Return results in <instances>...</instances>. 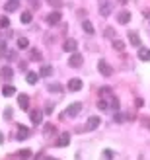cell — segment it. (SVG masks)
<instances>
[{
	"instance_id": "obj_41",
	"label": "cell",
	"mask_w": 150,
	"mask_h": 160,
	"mask_svg": "<svg viewBox=\"0 0 150 160\" xmlns=\"http://www.w3.org/2000/svg\"><path fill=\"white\" fill-rule=\"evenodd\" d=\"M35 160H43V154H37V156H35Z\"/></svg>"
},
{
	"instance_id": "obj_34",
	"label": "cell",
	"mask_w": 150,
	"mask_h": 160,
	"mask_svg": "<svg viewBox=\"0 0 150 160\" xmlns=\"http://www.w3.org/2000/svg\"><path fill=\"white\" fill-rule=\"evenodd\" d=\"M113 156H115V154H113V150H107V148L104 150V158H107V160H111Z\"/></svg>"
},
{
	"instance_id": "obj_14",
	"label": "cell",
	"mask_w": 150,
	"mask_h": 160,
	"mask_svg": "<svg viewBox=\"0 0 150 160\" xmlns=\"http://www.w3.org/2000/svg\"><path fill=\"white\" fill-rule=\"evenodd\" d=\"M138 59L148 62L150 61V49H146V47H138Z\"/></svg>"
},
{
	"instance_id": "obj_3",
	"label": "cell",
	"mask_w": 150,
	"mask_h": 160,
	"mask_svg": "<svg viewBox=\"0 0 150 160\" xmlns=\"http://www.w3.org/2000/svg\"><path fill=\"white\" fill-rule=\"evenodd\" d=\"M80 111H82V103H80V102H76V103H70V106H68L66 115H68V117H76L78 113H80Z\"/></svg>"
},
{
	"instance_id": "obj_8",
	"label": "cell",
	"mask_w": 150,
	"mask_h": 160,
	"mask_svg": "<svg viewBox=\"0 0 150 160\" xmlns=\"http://www.w3.org/2000/svg\"><path fill=\"white\" fill-rule=\"evenodd\" d=\"M29 115H31V123H33V125H39L43 121V111L41 109H31Z\"/></svg>"
},
{
	"instance_id": "obj_35",
	"label": "cell",
	"mask_w": 150,
	"mask_h": 160,
	"mask_svg": "<svg viewBox=\"0 0 150 160\" xmlns=\"http://www.w3.org/2000/svg\"><path fill=\"white\" fill-rule=\"evenodd\" d=\"M51 6H55V8H59V6H62V0H47Z\"/></svg>"
},
{
	"instance_id": "obj_19",
	"label": "cell",
	"mask_w": 150,
	"mask_h": 160,
	"mask_svg": "<svg viewBox=\"0 0 150 160\" xmlns=\"http://www.w3.org/2000/svg\"><path fill=\"white\" fill-rule=\"evenodd\" d=\"M82 29L86 31V33H90V35H94V31H96V29H94V23L90 20H84L82 22Z\"/></svg>"
},
{
	"instance_id": "obj_5",
	"label": "cell",
	"mask_w": 150,
	"mask_h": 160,
	"mask_svg": "<svg viewBox=\"0 0 150 160\" xmlns=\"http://www.w3.org/2000/svg\"><path fill=\"white\" fill-rule=\"evenodd\" d=\"M82 62H84V59H82V55H80V53H72V57L68 59V65L72 67V68L82 67Z\"/></svg>"
},
{
	"instance_id": "obj_25",
	"label": "cell",
	"mask_w": 150,
	"mask_h": 160,
	"mask_svg": "<svg viewBox=\"0 0 150 160\" xmlns=\"http://www.w3.org/2000/svg\"><path fill=\"white\" fill-rule=\"evenodd\" d=\"M113 49L115 51H125V43L121 39H113Z\"/></svg>"
},
{
	"instance_id": "obj_12",
	"label": "cell",
	"mask_w": 150,
	"mask_h": 160,
	"mask_svg": "<svg viewBox=\"0 0 150 160\" xmlns=\"http://www.w3.org/2000/svg\"><path fill=\"white\" fill-rule=\"evenodd\" d=\"M129 41H131L133 47H137V49L140 47V37H138L137 31H129Z\"/></svg>"
},
{
	"instance_id": "obj_30",
	"label": "cell",
	"mask_w": 150,
	"mask_h": 160,
	"mask_svg": "<svg viewBox=\"0 0 150 160\" xmlns=\"http://www.w3.org/2000/svg\"><path fill=\"white\" fill-rule=\"evenodd\" d=\"M104 35H105L107 39H115V29H113V28H105Z\"/></svg>"
},
{
	"instance_id": "obj_22",
	"label": "cell",
	"mask_w": 150,
	"mask_h": 160,
	"mask_svg": "<svg viewBox=\"0 0 150 160\" xmlns=\"http://www.w3.org/2000/svg\"><path fill=\"white\" fill-rule=\"evenodd\" d=\"M26 80H27V84H37L39 74H35V72H27V74H26Z\"/></svg>"
},
{
	"instance_id": "obj_44",
	"label": "cell",
	"mask_w": 150,
	"mask_h": 160,
	"mask_svg": "<svg viewBox=\"0 0 150 160\" xmlns=\"http://www.w3.org/2000/svg\"><path fill=\"white\" fill-rule=\"evenodd\" d=\"M146 16H148V18H150V12H146Z\"/></svg>"
},
{
	"instance_id": "obj_43",
	"label": "cell",
	"mask_w": 150,
	"mask_h": 160,
	"mask_svg": "<svg viewBox=\"0 0 150 160\" xmlns=\"http://www.w3.org/2000/svg\"><path fill=\"white\" fill-rule=\"evenodd\" d=\"M119 2H123V4H125V2H127V0H119Z\"/></svg>"
},
{
	"instance_id": "obj_37",
	"label": "cell",
	"mask_w": 150,
	"mask_h": 160,
	"mask_svg": "<svg viewBox=\"0 0 150 160\" xmlns=\"http://www.w3.org/2000/svg\"><path fill=\"white\" fill-rule=\"evenodd\" d=\"M143 125H144L146 129L150 131V117H143Z\"/></svg>"
},
{
	"instance_id": "obj_1",
	"label": "cell",
	"mask_w": 150,
	"mask_h": 160,
	"mask_svg": "<svg viewBox=\"0 0 150 160\" xmlns=\"http://www.w3.org/2000/svg\"><path fill=\"white\" fill-rule=\"evenodd\" d=\"M98 70H99V74H101V76H111V74H113V68L109 67L104 59L98 61Z\"/></svg>"
},
{
	"instance_id": "obj_24",
	"label": "cell",
	"mask_w": 150,
	"mask_h": 160,
	"mask_svg": "<svg viewBox=\"0 0 150 160\" xmlns=\"http://www.w3.org/2000/svg\"><path fill=\"white\" fill-rule=\"evenodd\" d=\"M2 94L6 96V98H10V96L16 94V88H14V86H4V88H2Z\"/></svg>"
},
{
	"instance_id": "obj_39",
	"label": "cell",
	"mask_w": 150,
	"mask_h": 160,
	"mask_svg": "<svg viewBox=\"0 0 150 160\" xmlns=\"http://www.w3.org/2000/svg\"><path fill=\"white\" fill-rule=\"evenodd\" d=\"M123 119H125V117H123L121 113H117V115H115V121H117V123H121V121H123Z\"/></svg>"
},
{
	"instance_id": "obj_13",
	"label": "cell",
	"mask_w": 150,
	"mask_h": 160,
	"mask_svg": "<svg viewBox=\"0 0 150 160\" xmlns=\"http://www.w3.org/2000/svg\"><path fill=\"white\" fill-rule=\"evenodd\" d=\"M117 22H119V23H129L131 22V12H127V10L119 12V14H117Z\"/></svg>"
},
{
	"instance_id": "obj_18",
	"label": "cell",
	"mask_w": 150,
	"mask_h": 160,
	"mask_svg": "<svg viewBox=\"0 0 150 160\" xmlns=\"http://www.w3.org/2000/svg\"><path fill=\"white\" fill-rule=\"evenodd\" d=\"M47 90L53 92V94H62V84H59V82H51V84H47Z\"/></svg>"
},
{
	"instance_id": "obj_10",
	"label": "cell",
	"mask_w": 150,
	"mask_h": 160,
	"mask_svg": "<svg viewBox=\"0 0 150 160\" xmlns=\"http://www.w3.org/2000/svg\"><path fill=\"white\" fill-rule=\"evenodd\" d=\"M68 90H70V92H78V90H82V80H80V78H72V80H68Z\"/></svg>"
},
{
	"instance_id": "obj_16",
	"label": "cell",
	"mask_w": 150,
	"mask_h": 160,
	"mask_svg": "<svg viewBox=\"0 0 150 160\" xmlns=\"http://www.w3.org/2000/svg\"><path fill=\"white\" fill-rule=\"evenodd\" d=\"M18 8H20V2H18V0H8L6 6H4V10H6V12H16Z\"/></svg>"
},
{
	"instance_id": "obj_45",
	"label": "cell",
	"mask_w": 150,
	"mask_h": 160,
	"mask_svg": "<svg viewBox=\"0 0 150 160\" xmlns=\"http://www.w3.org/2000/svg\"><path fill=\"white\" fill-rule=\"evenodd\" d=\"M140 160H144V158H143V156H140Z\"/></svg>"
},
{
	"instance_id": "obj_42",
	"label": "cell",
	"mask_w": 150,
	"mask_h": 160,
	"mask_svg": "<svg viewBox=\"0 0 150 160\" xmlns=\"http://www.w3.org/2000/svg\"><path fill=\"white\" fill-rule=\"evenodd\" d=\"M45 160H55V158H51V156H49V158H45Z\"/></svg>"
},
{
	"instance_id": "obj_26",
	"label": "cell",
	"mask_w": 150,
	"mask_h": 160,
	"mask_svg": "<svg viewBox=\"0 0 150 160\" xmlns=\"http://www.w3.org/2000/svg\"><path fill=\"white\" fill-rule=\"evenodd\" d=\"M20 20H22V23H29L31 20H33V14H31V12H23Z\"/></svg>"
},
{
	"instance_id": "obj_28",
	"label": "cell",
	"mask_w": 150,
	"mask_h": 160,
	"mask_svg": "<svg viewBox=\"0 0 150 160\" xmlns=\"http://www.w3.org/2000/svg\"><path fill=\"white\" fill-rule=\"evenodd\" d=\"M18 47H20V49H27V47H29V41H27L26 37H20V39H18Z\"/></svg>"
},
{
	"instance_id": "obj_23",
	"label": "cell",
	"mask_w": 150,
	"mask_h": 160,
	"mask_svg": "<svg viewBox=\"0 0 150 160\" xmlns=\"http://www.w3.org/2000/svg\"><path fill=\"white\" fill-rule=\"evenodd\" d=\"M18 158H20V160H29V158H31V150H27V148L20 150V152H18Z\"/></svg>"
},
{
	"instance_id": "obj_17",
	"label": "cell",
	"mask_w": 150,
	"mask_h": 160,
	"mask_svg": "<svg viewBox=\"0 0 150 160\" xmlns=\"http://www.w3.org/2000/svg\"><path fill=\"white\" fill-rule=\"evenodd\" d=\"M0 76H2L4 80H12V76H14V68H10V67H2V70H0Z\"/></svg>"
},
{
	"instance_id": "obj_36",
	"label": "cell",
	"mask_w": 150,
	"mask_h": 160,
	"mask_svg": "<svg viewBox=\"0 0 150 160\" xmlns=\"http://www.w3.org/2000/svg\"><path fill=\"white\" fill-rule=\"evenodd\" d=\"M4 119H12V108H6L4 109Z\"/></svg>"
},
{
	"instance_id": "obj_2",
	"label": "cell",
	"mask_w": 150,
	"mask_h": 160,
	"mask_svg": "<svg viewBox=\"0 0 150 160\" xmlns=\"http://www.w3.org/2000/svg\"><path fill=\"white\" fill-rule=\"evenodd\" d=\"M60 18H62V16H60V12H59V10H55V12H51V14H47L45 22L49 23V26H57V23L60 22Z\"/></svg>"
},
{
	"instance_id": "obj_15",
	"label": "cell",
	"mask_w": 150,
	"mask_h": 160,
	"mask_svg": "<svg viewBox=\"0 0 150 160\" xmlns=\"http://www.w3.org/2000/svg\"><path fill=\"white\" fill-rule=\"evenodd\" d=\"M70 145V135L68 133H62L60 137H59V141H57V147H68Z\"/></svg>"
},
{
	"instance_id": "obj_21",
	"label": "cell",
	"mask_w": 150,
	"mask_h": 160,
	"mask_svg": "<svg viewBox=\"0 0 150 160\" xmlns=\"http://www.w3.org/2000/svg\"><path fill=\"white\" fill-rule=\"evenodd\" d=\"M107 103H109V108H111V109H115V111L119 109V100H117L113 94H111V96L107 98Z\"/></svg>"
},
{
	"instance_id": "obj_20",
	"label": "cell",
	"mask_w": 150,
	"mask_h": 160,
	"mask_svg": "<svg viewBox=\"0 0 150 160\" xmlns=\"http://www.w3.org/2000/svg\"><path fill=\"white\" fill-rule=\"evenodd\" d=\"M51 74H53V67L51 65H43L41 70H39V76H45L47 78V76H51Z\"/></svg>"
},
{
	"instance_id": "obj_29",
	"label": "cell",
	"mask_w": 150,
	"mask_h": 160,
	"mask_svg": "<svg viewBox=\"0 0 150 160\" xmlns=\"http://www.w3.org/2000/svg\"><path fill=\"white\" fill-rule=\"evenodd\" d=\"M0 28L6 29V28H10V20L6 18V16H0Z\"/></svg>"
},
{
	"instance_id": "obj_6",
	"label": "cell",
	"mask_w": 150,
	"mask_h": 160,
	"mask_svg": "<svg viewBox=\"0 0 150 160\" xmlns=\"http://www.w3.org/2000/svg\"><path fill=\"white\" fill-rule=\"evenodd\" d=\"M98 127H99V117H98V115H94V117H90L88 121H86L84 131H94V129H98Z\"/></svg>"
},
{
	"instance_id": "obj_40",
	"label": "cell",
	"mask_w": 150,
	"mask_h": 160,
	"mask_svg": "<svg viewBox=\"0 0 150 160\" xmlns=\"http://www.w3.org/2000/svg\"><path fill=\"white\" fill-rule=\"evenodd\" d=\"M2 142H4V135L0 133V145H2Z\"/></svg>"
},
{
	"instance_id": "obj_38",
	"label": "cell",
	"mask_w": 150,
	"mask_h": 160,
	"mask_svg": "<svg viewBox=\"0 0 150 160\" xmlns=\"http://www.w3.org/2000/svg\"><path fill=\"white\" fill-rule=\"evenodd\" d=\"M143 103H144V102L140 100V98H137V100H135V106H137V108H143Z\"/></svg>"
},
{
	"instance_id": "obj_9",
	"label": "cell",
	"mask_w": 150,
	"mask_h": 160,
	"mask_svg": "<svg viewBox=\"0 0 150 160\" xmlns=\"http://www.w3.org/2000/svg\"><path fill=\"white\" fill-rule=\"evenodd\" d=\"M18 106H20L23 111L29 109V96H27V94H20V96H18Z\"/></svg>"
},
{
	"instance_id": "obj_7",
	"label": "cell",
	"mask_w": 150,
	"mask_h": 160,
	"mask_svg": "<svg viewBox=\"0 0 150 160\" xmlns=\"http://www.w3.org/2000/svg\"><path fill=\"white\" fill-rule=\"evenodd\" d=\"M62 49H65L66 53H76V49H78V43H76V39H66L65 41V45H62Z\"/></svg>"
},
{
	"instance_id": "obj_11",
	"label": "cell",
	"mask_w": 150,
	"mask_h": 160,
	"mask_svg": "<svg viewBox=\"0 0 150 160\" xmlns=\"http://www.w3.org/2000/svg\"><path fill=\"white\" fill-rule=\"evenodd\" d=\"M27 137H29V129L23 127V125H18V135H16V139H18V141H26Z\"/></svg>"
},
{
	"instance_id": "obj_33",
	"label": "cell",
	"mask_w": 150,
	"mask_h": 160,
	"mask_svg": "<svg viewBox=\"0 0 150 160\" xmlns=\"http://www.w3.org/2000/svg\"><path fill=\"white\" fill-rule=\"evenodd\" d=\"M99 94H101V98H109V96H111V90H109V88H101Z\"/></svg>"
},
{
	"instance_id": "obj_4",
	"label": "cell",
	"mask_w": 150,
	"mask_h": 160,
	"mask_svg": "<svg viewBox=\"0 0 150 160\" xmlns=\"http://www.w3.org/2000/svg\"><path fill=\"white\" fill-rule=\"evenodd\" d=\"M113 12V4L109 2V0H101V4H99V14L101 16H109Z\"/></svg>"
},
{
	"instance_id": "obj_27",
	"label": "cell",
	"mask_w": 150,
	"mask_h": 160,
	"mask_svg": "<svg viewBox=\"0 0 150 160\" xmlns=\"http://www.w3.org/2000/svg\"><path fill=\"white\" fill-rule=\"evenodd\" d=\"M29 57H31V61H41V53H39L37 49H31L29 51Z\"/></svg>"
},
{
	"instance_id": "obj_32",
	"label": "cell",
	"mask_w": 150,
	"mask_h": 160,
	"mask_svg": "<svg viewBox=\"0 0 150 160\" xmlns=\"http://www.w3.org/2000/svg\"><path fill=\"white\" fill-rule=\"evenodd\" d=\"M6 53H8V47H6V43H4V41H0V59H2V57H6Z\"/></svg>"
},
{
	"instance_id": "obj_31",
	"label": "cell",
	"mask_w": 150,
	"mask_h": 160,
	"mask_svg": "<svg viewBox=\"0 0 150 160\" xmlns=\"http://www.w3.org/2000/svg\"><path fill=\"white\" fill-rule=\"evenodd\" d=\"M98 109H101V111H107V109H109V103H107V100H99V102H98Z\"/></svg>"
}]
</instances>
